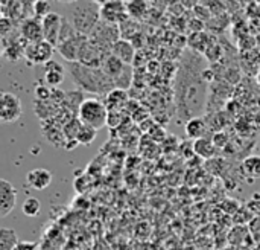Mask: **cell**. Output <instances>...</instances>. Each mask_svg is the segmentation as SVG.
<instances>
[{
  "label": "cell",
  "instance_id": "cell-1",
  "mask_svg": "<svg viewBox=\"0 0 260 250\" xmlns=\"http://www.w3.org/2000/svg\"><path fill=\"white\" fill-rule=\"evenodd\" d=\"M203 67H193V61L183 64L177 78V107L183 119L198 118V113L206 104L207 86L203 78Z\"/></svg>",
  "mask_w": 260,
  "mask_h": 250
},
{
  "label": "cell",
  "instance_id": "cell-2",
  "mask_svg": "<svg viewBox=\"0 0 260 250\" xmlns=\"http://www.w3.org/2000/svg\"><path fill=\"white\" fill-rule=\"evenodd\" d=\"M67 72L72 76L73 84L81 92L96 93V95H108L111 93L116 86L111 78H108L102 69L88 67L81 63H69Z\"/></svg>",
  "mask_w": 260,
  "mask_h": 250
},
{
  "label": "cell",
  "instance_id": "cell-3",
  "mask_svg": "<svg viewBox=\"0 0 260 250\" xmlns=\"http://www.w3.org/2000/svg\"><path fill=\"white\" fill-rule=\"evenodd\" d=\"M69 15L66 17L73 27L82 34L90 35L94 27L99 24L101 18V5L96 2H75L67 6Z\"/></svg>",
  "mask_w": 260,
  "mask_h": 250
},
{
  "label": "cell",
  "instance_id": "cell-4",
  "mask_svg": "<svg viewBox=\"0 0 260 250\" xmlns=\"http://www.w3.org/2000/svg\"><path fill=\"white\" fill-rule=\"evenodd\" d=\"M108 116H110V112H108L105 102L94 99V98L85 99L78 112L79 121L85 125L96 128V130H101L104 125H107Z\"/></svg>",
  "mask_w": 260,
  "mask_h": 250
},
{
  "label": "cell",
  "instance_id": "cell-5",
  "mask_svg": "<svg viewBox=\"0 0 260 250\" xmlns=\"http://www.w3.org/2000/svg\"><path fill=\"white\" fill-rule=\"evenodd\" d=\"M23 105L20 98L11 92L0 93V121L3 124L15 122L21 118Z\"/></svg>",
  "mask_w": 260,
  "mask_h": 250
},
{
  "label": "cell",
  "instance_id": "cell-6",
  "mask_svg": "<svg viewBox=\"0 0 260 250\" xmlns=\"http://www.w3.org/2000/svg\"><path fill=\"white\" fill-rule=\"evenodd\" d=\"M101 18L107 23L120 26L122 23H125L129 18L126 2H120V0L102 2L101 3Z\"/></svg>",
  "mask_w": 260,
  "mask_h": 250
},
{
  "label": "cell",
  "instance_id": "cell-7",
  "mask_svg": "<svg viewBox=\"0 0 260 250\" xmlns=\"http://www.w3.org/2000/svg\"><path fill=\"white\" fill-rule=\"evenodd\" d=\"M55 49L56 47L52 46L50 43H47L46 40H43L40 43H29L26 50H24V60L29 64H43V66H46L49 61H52Z\"/></svg>",
  "mask_w": 260,
  "mask_h": 250
},
{
  "label": "cell",
  "instance_id": "cell-8",
  "mask_svg": "<svg viewBox=\"0 0 260 250\" xmlns=\"http://www.w3.org/2000/svg\"><path fill=\"white\" fill-rule=\"evenodd\" d=\"M88 40L87 35H82V34H76L75 37L59 43L56 46L58 49V53L69 63H78V58H79V53H81V49L84 46V43Z\"/></svg>",
  "mask_w": 260,
  "mask_h": 250
},
{
  "label": "cell",
  "instance_id": "cell-9",
  "mask_svg": "<svg viewBox=\"0 0 260 250\" xmlns=\"http://www.w3.org/2000/svg\"><path fill=\"white\" fill-rule=\"evenodd\" d=\"M62 21H64V17L59 15L58 12H50L49 15H46L41 20L44 40L47 43H50L52 46H55V47L58 46V41H59V34H61Z\"/></svg>",
  "mask_w": 260,
  "mask_h": 250
},
{
  "label": "cell",
  "instance_id": "cell-10",
  "mask_svg": "<svg viewBox=\"0 0 260 250\" xmlns=\"http://www.w3.org/2000/svg\"><path fill=\"white\" fill-rule=\"evenodd\" d=\"M21 37L27 41V43H40L44 40L43 35V24L41 20L37 17H29V18H23L18 27Z\"/></svg>",
  "mask_w": 260,
  "mask_h": 250
},
{
  "label": "cell",
  "instance_id": "cell-11",
  "mask_svg": "<svg viewBox=\"0 0 260 250\" xmlns=\"http://www.w3.org/2000/svg\"><path fill=\"white\" fill-rule=\"evenodd\" d=\"M17 205V189L8 180H0V217H8Z\"/></svg>",
  "mask_w": 260,
  "mask_h": 250
},
{
  "label": "cell",
  "instance_id": "cell-12",
  "mask_svg": "<svg viewBox=\"0 0 260 250\" xmlns=\"http://www.w3.org/2000/svg\"><path fill=\"white\" fill-rule=\"evenodd\" d=\"M52 183V173L44 168L30 170L26 174V185L35 191H44Z\"/></svg>",
  "mask_w": 260,
  "mask_h": 250
},
{
  "label": "cell",
  "instance_id": "cell-13",
  "mask_svg": "<svg viewBox=\"0 0 260 250\" xmlns=\"http://www.w3.org/2000/svg\"><path fill=\"white\" fill-rule=\"evenodd\" d=\"M111 55L119 58L126 66H131L134 61V57H136V46L129 40L120 38L111 46Z\"/></svg>",
  "mask_w": 260,
  "mask_h": 250
},
{
  "label": "cell",
  "instance_id": "cell-14",
  "mask_svg": "<svg viewBox=\"0 0 260 250\" xmlns=\"http://www.w3.org/2000/svg\"><path fill=\"white\" fill-rule=\"evenodd\" d=\"M64 72L66 69L56 63V61H49L46 66H44V81L49 87L52 89H56L62 81H64Z\"/></svg>",
  "mask_w": 260,
  "mask_h": 250
},
{
  "label": "cell",
  "instance_id": "cell-15",
  "mask_svg": "<svg viewBox=\"0 0 260 250\" xmlns=\"http://www.w3.org/2000/svg\"><path fill=\"white\" fill-rule=\"evenodd\" d=\"M184 131H186V136L190 137V139H193V141L203 139L204 134L207 133V122L201 116L192 118V119L186 121Z\"/></svg>",
  "mask_w": 260,
  "mask_h": 250
},
{
  "label": "cell",
  "instance_id": "cell-16",
  "mask_svg": "<svg viewBox=\"0 0 260 250\" xmlns=\"http://www.w3.org/2000/svg\"><path fill=\"white\" fill-rule=\"evenodd\" d=\"M125 67H126V64L122 63L119 58H116V57L111 55V53L104 60V63H102V66H101L102 72H104L108 78H111L113 81H114L116 78L120 76V73L125 70Z\"/></svg>",
  "mask_w": 260,
  "mask_h": 250
},
{
  "label": "cell",
  "instance_id": "cell-17",
  "mask_svg": "<svg viewBox=\"0 0 260 250\" xmlns=\"http://www.w3.org/2000/svg\"><path fill=\"white\" fill-rule=\"evenodd\" d=\"M242 173L248 182L260 179V156H248L242 162Z\"/></svg>",
  "mask_w": 260,
  "mask_h": 250
},
{
  "label": "cell",
  "instance_id": "cell-18",
  "mask_svg": "<svg viewBox=\"0 0 260 250\" xmlns=\"http://www.w3.org/2000/svg\"><path fill=\"white\" fill-rule=\"evenodd\" d=\"M17 232L11 228H0V250H14L18 244Z\"/></svg>",
  "mask_w": 260,
  "mask_h": 250
},
{
  "label": "cell",
  "instance_id": "cell-19",
  "mask_svg": "<svg viewBox=\"0 0 260 250\" xmlns=\"http://www.w3.org/2000/svg\"><path fill=\"white\" fill-rule=\"evenodd\" d=\"M193 151L204 159H210L215 156L216 147H215L213 141H210V139L207 141L206 137H203V139H198L193 142Z\"/></svg>",
  "mask_w": 260,
  "mask_h": 250
},
{
  "label": "cell",
  "instance_id": "cell-20",
  "mask_svg": "<svg viewBox=\"0 0 260 250\" xmlns=\"http://www.w3.org/2000/svg\"><path fill=\"white\" fill-rule=\"evenodd\" d=\"M126 99H128L126 90L114 89L111 93L107 95V102H105V105H107V108H108V112H110V110H113V108H116V107H120Z\"/></svg>",
  "mask_w": 260,
  "mask_h": 250
},
{
  "label": "cell",
  "instance_id": "cell-21",
  "mask_svg": "<svg viewBox=\"0 0 260 250\" xmlns=\"http://www.w3.org/2000/svg\"><path fill=\"white\" fill-rule=\"evenodd\" d=\"M96 136H98V130H96V128L82 124L81 128H79V131H78L76 141H78L79 145H90V144L94 142Z\"/></svg>",
  "mask_w": 260,
  "mask_h": 250
},
{
  "label": "cell",
  "instance_id": "cell-22",
  "mask_svg": "<svg viewBox=\"0 0 260 250\" xmlns=\"http://www.w3.org/2000/svg\"><path fill=\"white\" fill-rule=\"evenodd\" d=\"M126 8H128V15L133 20L142 18L146 11H148V3L143 0H134V2H126Z\"/></svg>",
  "mask_w": 260,
  "mask_h": 250
},
{
  "label": "cell",
  "instance_id": "cell-23",
  "mask_svg": "<svg viewBox=\"0 0 260 250\" xmlns=\"http://www.w3.org/2000/svg\"><path fill=\"white\" fill-rule=\"evenodd\" d=\"M21 212L26 217H37L41 214V202L35 197H27L21 205Z\"/></svg>",
  "mask_w": 260,
  "mask_h": 250
},
{
  "label": "cell",
  "instance_id": "cell-24",
  "mask_svg": "<svg viewBox=\"0 0 260 250\" xmlns=\"http://www.w3.org/2000/svg\"><path fill=\"white\" fill-rule=\"evenodd\" d=\"M133 82V70H131V66H126L125 70L120 73L119 78L114 79V86L116 89H120V90H126Z\"/></svg>",
  "mask_w": 260,
  "mask_h": 250
},
{
  "label": "cell",
  "instance_id": "cell-25",
  "mask_svg": "<svg viewBox=\"0 0 260 250\" xmlns=\"http://www.w3.org/2000/svg\"><path fill=\"white\" fill-rule=\"evenodd\" d=\"M50 14V3L40 0V2H34V17L43 20L46 15Z\"/></svg>",
  "mask_w": 260,
  "mask_h": 250
},
{
  "label": "cell",
  "instance_id": "cell-26",
  "mask_svg": "<svg viewBox=\"0 0 260 250\" xmlns=\"http://www.w3.org/2000/svg\"><path fill=\"white\" fill-rule=\"evenodd\" d=\"M14 250H38V244L32 241H20Z\"/></svg>",
  "mask_w": 260,
  "mask_h": 250
},
{
  "label": "cell",
  "instance_id": "cell-27",
  "mask_svg": "<svg viewBox=\"0 0 260 250\" xmlns=\"http://www.w3.org/2000/svg\"><path fill=\"white\" fill-rule=\"evenodd\" d=\"M256 81H257V84H259L260 87V67L257 69V72H256Z\"/></svg>",
  "mask_w": 260,
  "mask_h": 250
}]
</instances>
